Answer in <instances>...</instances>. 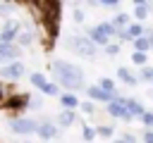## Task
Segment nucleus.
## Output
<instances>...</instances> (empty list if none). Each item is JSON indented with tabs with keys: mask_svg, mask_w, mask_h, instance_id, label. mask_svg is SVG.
<instances>
[{
	"mask_svg": "<svg viewBox=\"0 0 153 143\" xmlns=\"http://www.w3.org/2000/svg\"><path fill=\"white\" fill-rule=\"evenodd\" d=\"M50 69H53V79L60 88H65V93H81L86 91V79H84V72L81 67L67 62V60H53L50 62Z\"/></svg>",
	"mask_w": 153,
	"mask_h": 143,
	"instance_id": "obj_1",
	"label": "nucleus"
},
{
	"mask_svg": "<svg viewBox=\"0 0 153 143\" xmlns=\"http://www.w3.org/2000/svg\"><path fill=\"white\" fill-rule=\"evenodd\" d=\"M7 126H10L12 133H19V136H29V133H36V131H38L36 117H26V114L10 117V119H7Z\"/></svg>",
	"mask_w": 153,
	"mask_h": 143,
	"instance_id": "obj_2",
	"label": "nucleus"
},
{
	"mask_svg": "<svg viewBox=\"0 0 153 143\" xmlns=\"http://www.w3.org/2000/svg\"><path fill=\"white\" fill-rule=\"evenodd\" d=\"M65 45L69 48V50H74L76 55H81V57H96V52H98V48L86 38V36H69L67 41H65Z\"/></svg>",
	"mask_w": 153,
	"mask_h": 143,
	"instance_id": "obj_3",
	"label": "nucleus"
},
{
	"mask_svg": "<svg viewBox=\"0 0 153 143\" xmlns=\"http://www.w3.org/2000/svg\"><path fill=\"white\" fill-rule=\"evenodd\" d=\"M105 112L112 117V119H122V122H131L134 117L127 112V98H122V95H117L112 102H108L105 105Z\"/></svg>",
	"mask_w": 153,
	"mask_h": 143,
	"instance_id": "obj_4",
	"label": "nucleus"
},
{
	"mask_svg": "<svg viewBox=\"0 0 153 143\" xmlns=\"http://www.w3.org/2000/svg\"><path fill=\"white\" fill-rule=\"evenodd\" d=\"M24 74H26V67H24V62H22V60H17V62H10V64L0 67V81H7V83L19 81Z\"/></svg>",
	"mask_w": 153,
	"mask_h": 143,
	"instance_id": "obj_5",
	"label": "nucleus"
},
{
	"mask_svg": "<svg viewBox=\"0 0 153 143\" xmlns=\"http://www.w3.org/2000/svg\"><path fill=\"white\" fill-rule=\"evenodd\" d=\"M36 122H38V138L41 141H53V138H57L60 136V131H57V124L50 119V117H45V114H41V117H36Z\"/></svg>",
	"mask_w": 153,
	"mask_h": 143,
	"instance_id": "obj_6",
	"label": "nucleus"
},
{
	"mask_svg": "<svg viewBox=\"0 0 153 143\" xmlns=\"http://www.w3.org/2000/svg\"><path fill=\"white\" fill-rule=\"evenodd\" d=\"M19 31H22V21L19 19H7L0 29V41L2 43H17Z\"/></svg>",
	"mask_w": 153,
	"mask_h": 143,
	"instance_id": "obj_7",
	"label": "nucleus"
},
{
	"mask_svg": "<svg viewBox=\"0 0 153 143\" xmlns=\"http://www.w3.org/2000/svg\"><path fill=\"white\" fill-rule=\"evenodd\" d=\"M84 93L88 95V100H91V102H105V105H108V102H112V100L120 95V93H117V95H110V93H105V91H103L98 83H91V86H86V91H84Z\"/></svg>",
	"mask_w": 153,
	"mask_h": 143,
	"instance_id": "obj_8",
	"label": "nucleus"
},
{
	"mask_svg": "<svg viewBox=\"0 0 153 143\" xmlns=\"http://www.w3.org/2000/svg\"><path fill=\"white\" fill-rule=\"evenodd\" d=\"M33 41H36V29L31 26V24H22V31H19V36H17V45L19 48H29V45H33Z\"/></svg>",
	"mask_w": 153,
	"mask_h": 143,
	"instance_id": "obj_9",
	"label": "nucleus"
},
{
	"mask_svg": "<svg viewBox=\"0 0 153 143\" xmlns=\"http://www.w3.org/2000/svg\"><path fill=\"white\" fill-rule=\"evenodd\" d=\"M0 57H5L7 62H17L22 57V48L17 43H2L0 41Z\"/></svg>",
	"mask_w": 153,
	"mask_h": 143,
	"instance_id": "obj_10",
	"label": "nucleus"
},
{
	"mask_svg": "<svg viewBox=\"0 0 153 143\" xmlns=\"http://www.w3.org/2000/svg\"><path fill=\"white\" fill-rule=\"evenodd\" d=\"M53 122L57 124V129H67V126H72V124L76 122V112H74V110H60V112L53 117Z\"/></svg>",
	"mask_w": 153,
	"mask_h": 143,
	"instance_id": "obj_11",
	"label": "nucleus"
},
{
	"mask_svg": "<svg viewBox=\"0 0 153 143\" xmlns=\"http://www.w3.org/2000/svg\"><path fill=\"white\" fill-rule=\"evenodd\" d=\"M151 10H153V2H146V0H139L136 5H134V19L141 24V21H146L148 17H151Z\"/></svg>",
	"mask_w": 153,
	"mask_h": 143,
	"instance_id": "obj_12",
	"label": "nucleus"
},
{
	"mask_svg": "<svg viewBox=\"0 0 153 143\" xmlns=\"http://www.w3.org/2000/svg\"><path fill=\"white\" fill-rule=\"evenodd\" d=\"M117 79L124 83V86H129V88H134V86H139V76L129 69V67H120L117 69Z\"/></svg>",
	"mask_w": 153,
	"mask_h": 143,
	"instance_id": "obj_13",
	"label": "nucleus"
},
{
	"mask_svg": "<svg viewBox=\"0 0 153 143\" xmlns=\"http://www.w3.org/2000/svg\"><path fill=\"white\" fill-rule=\"evenodd\" d=\"M84 36H86V38H88V41H91L96 48H105V45L110 43V38H105L103 33H98V29H96V26H88Z\"/></svg>",
	"mask_w": 153,
	"mask_h": 143,
	"instance_id": "obj_14",
	"label": "nucleus"
},
{
	"mask_svg": "<svg viewBox=\"0 0 153 143\" xmlns=\"http://www.w3.org/2000/svg\"><path fill=\"white\" fill-rule=\"evenodd\" d=\"M57 100H60V107L62 110H74V112L79 110V98L74 93H60Z\"/></svg>",
	"mask_w": 153,
	"mask_h": 143,
	"instance_id": "obj_15",
	"label": "nucleus"
},
{
	"mask_svg": "<svg viewBox=\"0 0 153 143\" xmlns=\"http://www.w3.org/2000/svg\"><path fill=\"white\" fill-rule=\"evenodd\" d=\"M124 33H127V43H134L136 38H141V36H143V24L131 21V24L124 29Z\"/></svg>",
	"mask_w": 153,
	"mask_h": 143,
	"instance_id": "obj_16",
	"label": "nucleus"
},
{
	"mask_svg": "<svg viewBox=\"0 0 153 143\" xmlns=\"http://www.w3.org/2000/svg\"><path fill=\"white\" fill-rule=\"evenodd\" d=\"M127 112H129L134 119H141V117H143V112H146V107H143L139 100H134V98H127Z\"/></svg>",
	"mask_w": 153,
	"mask_h": 143,
	"instance_id": "obj_17",
	"label": "nucleus"
},
{
	"mask_svg": "<svg viewBox=\"0 0 153 143\" xmlns=\"http://www.w3.org/2000/svg\"><path fill=\"white\" fill-rule=\"evenodd\" d=\"M110 24H112L117 31H122V29H127V26L131 24V19H129V14H124V12H117V14L110 19Z\"/></svg>",
	"mask_w": 153,
	"mask_h": 143,
	"instance_id": "obj_18",
	"label": "nucleus"
},
{
	"mask_svg": "<svg viewBox=\"0 0 153 143\" xmlns=\"http://www.w3.org/2000/svg\"><path fill=\"white\" fill-rule=\"evenodd\" d=\"M96 29H98V33H103L105 38H117V29L110 24V21H103V24H96Z\"/></svg>",
	"mask_w": 153,
	"mask_h": 143,
	"instance_id": "obj_19",
	"label": "nucleus"
},
{
	"mask_svg": "<svg viewBox=\"0 0 153 143\" xmlns=\"http://www.w3.org/2000/svg\"><path fill=\"white\" fill-rule=\"evenodd\" d=\"M29 81H31V86H33V88H38V91L48 83L45 74H41V72H31V74H29Z\"/></svg>",
	"mask_w": 153,
	"mask_h": 143,
	"instance_id": "obj_20",
	"label": "nucleus"
},
{
	"mask_svg": "<svg viewBox=\"0 0 153 143\" xmlns=\"http://www.w3.org/2000/svg\"><path fill=\"white\" fill-rule=\"evenodd\" d=\"M41 93L48 95V98H60V86H57L55 81H48V83L41 88Z\"/></svg>",
	"mask_w": 153,
	"mask_h": 143,
	"instance_id": "obj_21",
	"label": "nucleus"
},
{
	"mask_svg": "<svg viewBox=\"0 0 153 143\" xmlns=\"http://www.w3.org/2000/svg\"><path fill=\"white\" fill-rule=\"evenodd\" d=\"M26 110H31V112L43 110V98H38V95H26Z\"/></svg>",
	"mask_w": 153,
	"mask_h": 143,
	"instance_id": "obj_22",
	"label": "nucleus"
},
{
	"mask_svg": "<svg viewBox=\"0 0 153 143\" xmlns=\"http://www.w3.org/2000/svg\"><path fill=\"white\" fill-rule=\"evenodd\" d=\"M96 136H100V138H112V136H115V126L100 124V126H96Z\"/></svg>",
	"mask_w": 153,
	"mask_h": 143,
	"instance_id": "obj_23",
	"label": "nucleus"
},
{
	"mask_svg": "<svg viewBox=\"0 0 153 143\" xmlns=\"http://www.w3.org/2000/svg\"><path fill=\"white\" fill-rule=\"evenodd\" d=\"M131 62L136 64V67H148V52H131Z\"/></svg>",
	"mask_w": 153,
	"mask_h": 143,
	"instance_id": "obj_24",
	"label": "nucleus"
},
{
	"mask_svg": "<svg viewBox=\"0 0 153 143\" xmlns=\"http://www.w3.org/2000/svg\"><path fill=\"white\" fill-rule=\"evenodd\" d=\"M98 86H100L105 93H110V95H117V88H115V81H112V79H100V81H98Z\"/></svg>",
	"mask_w": 153,
	"mask_h": 143,
	"instance_id": "obj_25",
	"label": "nucleus"
},
{
	"mask_svg": "<svg viewBox=\"0 0 153 143\" xmlns=\"http://www.w3.org/2000/svg\"><path fill=\"white\" fill-rule=\"evenodd\" d=\"M153 83V67H141L139 72V83Z\"/></svg>",
	"mask_w": 153,
	"mask_h": 143,
	"instance_id": "obj_26",
	"label": "nucleus"
},
{
	"mask_svg": "<svg viewBox=\"0 0 153 143\" xmlns=\"http://www.w3.org/2000/svg\"><path fill=\"white\" fill-rule=\"evenodd\" d=\"M79 110H81L86 117H93V114H96V102H91V100H84V102H79Z\"/></svg>",
	"mask_w": 153,
	"mask_h": 143,
	"instance_id": "obj_27",
	"label": "nucleus"
},
{
	"mask_svg": "<svg viewBox=\"0 0 153 143\" xmlns=\"http://www.w3.org/2000/svg\"><path fill=\"white\" fill-rule=\"evenodd\" d=\"M134 50H136V52H151V45H148V41L141 36V38L134 41Z\"/></svg>",
	"mask_w": 153,
	"mask_h": 143,
	"instance_id": "obj_28",
	"label": "nucleus"
},
{
	"mask_svg": "<svg viewBox=\"0 0 153 143\" xmlns=\"http://www.w3.org/2000/svg\"><path fill=\"white\" fill-rule=\"evenodd\" d=\"M14 7H17V2H0V17H12V12H14Z\"/></svg>",
	"mask_w": 153,
	"mask_h": 143,
	"instance_id": "obj_29",
	"label": "nucleus"
},
{
	"mask_svg": "<svg viewBox=\"0 0 153 143\" xmlns=\"http://www.w3.org/2000/svg\"><path fill=\"white\" fill-rule=\"evenodd\" d=\"M141 124H143V129H153V110H146V112H143Z\"/></svg>",
	"mask_w": 153,
	"mask_h": 143,
	"instance_id": "obj_30",
	"label": "nucleus"
},
{
	"mask_svg": "<svg viewBox=\"0 0 153 143\" xmlns=\"http://www.w3.org/2000/svg\"><path fill=\"white\" fill-rule=\"evenodd\" d=\"M98 5H100V7H105V10H112V12H117V10H120V0H100Z\"/></svg>",
	"mask_w": 153,
	"mask_h": 143,
	"instance_id": "obj_31",
	"label": "nucleus"
},
{
	"mask_svg": "<svg viewBox=\"0 0 153 143\" xmlns=\"http://www.w3.org/2000/svg\"><path fill=\"white\" fill-rule=\"evenodd\" d=\"M72 19H74L76 24H81V21L86 19V17H84V10H81V7H76V5H72Z\"/></svg>",
	"mask_w": 153,
	"mask_h": 143,
	"instance_id": "obj_32",
	"label": "nucleus"
},
{
	"mask_svg": "<svg viewBox=\"0 0 153 143\" xmlns=\"http://www.w3.org/2000/svg\"><path fill=\"white\" fill-rule=\"evenodd\" d=\"M103 50H105V55L115 57V55H120V43H112V41H110V43H108V45H105Z\"/></svg>",
	"mask_w": 153,
	"mask_h": 143,
	"instance_id": "obj_33",
	"label": "nucleus"
},
{
	"mask_svg": "<svg viewBox=\"0 0 153 143\" xmlns=\"http://www.w3.org/2000/svg\"><path fill=\"white\" fill-rule=\"evenodd\" d=\"M81 136H84L86 143H91V141H96V129H93V126H84V133H81Z\"/></svg>",
	"mask_w": 153,
	"mask_h": 143,
	"instance_id": "obj_34",
	"label": "nucleus"
},
{
	"mask_svg": "<svg viewBox=\"0 0 153 143\" xmlns=\"http://www.w3.org/2000/svg\"><path fill=\"white\" fill-rule=\"evenodd\" d=\"M115 143H136V136L134 133H122L115 138Z\"/></svg>",
	"mask_w": 153,
	"mask_h": 143,
	"instance_id": "obj_35",
	"label": "nucleus"
},
{
	"mask_svg": "<svg viewBox=\"0 0 153 143\" xmlns=\"http://www.w3.org/2000/svg\"><path fill=\"white\" fill-rule=\"evenodd\" d=\"M141 138H143V143H153V129H143Z\"/></svg>",
	"mask_w": 153,
	"mask_h": 143,
	"instance_id": "obj_36",
	"label": "nucleus"
},
{
	"mask_svg": "<svg viewBox=\"0 0 153 143\" xmlns=\"http://www.w3.org/2000/svg\"><path fill=\"white\" fill-rule=\"evenodd\" d=\"M2 105H5V93L0 91V107H2Z\"/></svg>",
	"mask_w": 153,
	"mask_h": 143,
	"instance_id": "obj_37",
	"label": "nucleus"
},
{
	"mask_svg": "<svg viewBox=\"0 0 153 143\" xmlns=\"http://www.w3.org/2000/svg\"><path fill=\"white\" fill-rule=\"evenodd\" d=\"M5 64H10V62H7L5 57H0V67H5Z\"/></svg>",
	"mask_w": 153,
	"mask_h": 143,
	"instance_id": "obj_38",
	"label": "nucleus"
},
{
	"mask_svg": "<svg viewBox=\"0 0 153 143\" xmlns=\"http://www.w3.org/2000/svg\"><path fill=\"white\" fill-rule=\"evenodd\" d=\"M24 143H29V141H24Z\"/></svg>",
	"mask_w": 153,
	"mask_h": 143,
	"instance_id": "obj_39",
	"label": "nucleus"
},
{
	"mask_svg": "<svg viewBox=\"0 0 153 143\" xmlns=\"http://www.w3.org/2000/svg\"><path fill=\"white\" fill-rule=\"evenodd\" d=\"M151 86H153V83H151Z\"/></svg>",
	"mask_w": 153,
	"mask_h": 143,
	"instance_id": "obj_40",
	"label": "nucleus"
}]
</instances>
